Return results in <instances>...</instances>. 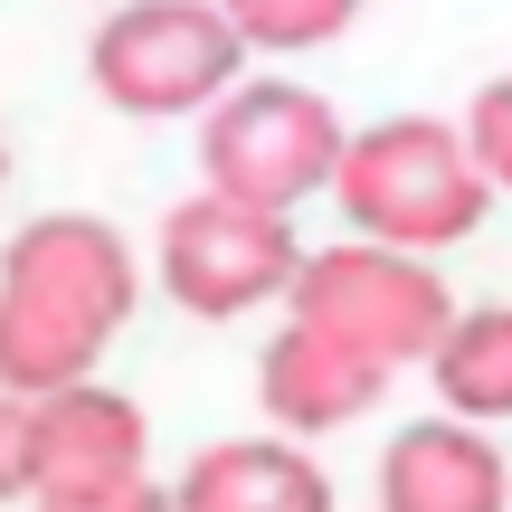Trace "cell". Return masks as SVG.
Here are the masks:
<instances>
[{
    "label": "cell",
    "mask_w": 512,
    "mask_h": 512,
    "mask_svg": "<svg viewBox=\"0 0 512 512\" xmlns=\"http://www.w3.org/2000/svg\"><path fill=\"white\" fill-rule=\"evenodd\" d=\"M342 133L351 124L332 114V95L294 86V76H238V86L200 114V190L294 219L304 200L332 190Z\"/></svg>",
    "instance_id": "3"
},
{
    "label": "cell",
    "mask_w": 512,
    "mask_h": 512,
    "mask_svg": "<svg viewBox=\"0 0 512 512\" xmlns=\"http://www.w3.org/2000/svg\"><path fill=\"white\" fill-rule=\"evenodd\" d=\"M332 209L351 219V238L399 247V256H446L465 238H484L494 190L465 162V133L446 114H389V124L342 133L332 162Z\"/></svg>",
    "instance_id": "1"
},
{
    "label": "cell",
    "mask_w": 512,
    "mask_h": 512,
    "mask_svg": "<svg viewBox=\"0 0 512 512\" xmlns=\"http://www.w3.org/2000/svg\"><path fill=\"white\" fill-rule=\"evenodd\" d=\"M0 503H29V408L0 399Z\"/></svg>",
    "instance_id": "16"
},
{
    "label": "cell",
    "mask_w": 512,
    "mask_h": 512,
    "mask_svg": "<svg viewBox=\"0 0 512 512\" xmlns=\"http://www.w3.org/2000/svg\"><path fill=\"white\" fill-rule=\"evenodd\" d=\"M294 256H304L294 219H275V209H238V200H219V190H190V200L162 219L152 275H162V294L181 313H200V323H238V313H256V304H285Z\"/></svg>",
    "instance_id": "5"
},
{
    "label": "cell",
    "mask_w": 512,
    "mask_h": 512,
    "mask_svg": "<svg viewBox=\"0 0 512 512\" xmlns=\"http://www.w3.org/2000/svg\"><path fill=\"white\" fill-rule=\"evenodd\" d=\"M0 294H19V304L57 313V323L95 332V342H114V332L133 323V304H143V256L114 219H86V209H48V219H29L10 247H0Z\"/></svg>",
    "instance_id": "6"
},
{
    "label": "cell",
    "mask_w": 512,
    "mask_h": 512,
    "mask_svg": "<svg viewBox=\"0 0 512 512\" xmlns=\"http://www.w3.org/2000/svg\"><path fill=\"white\" fill-rule=\"evenodd\" d=\"M0 190H10V143H0Z\"/></svg>",
    "instance_id": "17"
},
{
    "label": "cell",
    "mask_w": 512,
    "mask_h": 512,
    "mask_svg": "<svg viewBox=\"0 0 512 512\" xmlns=\"http://www.w3.org/2000/svg\"><path fill=\"white\" fill-rule=\"evenodd\" d=\"M389 380H399V370H380V361H361V351L323 342V332L294 323V313L266 332V351H256V408H266V418L285 427L294 446H304V437H342V427H361L370 408L389 399Z\"/></svg>",
    "instance_id": "8"
},
{
    "label": "cell",
    "mask_w": 512,
    "mask_h": 512,
    "mask_svg": "<svg viewBox=\"0 0 512 512\" xmlns=\"http://www.w3.org/2000/svg\"><path fill=\"white\" fill-rule=\"evenodd\" d=\"M95 361H105V342L76 323H57V313L19 304V294H0V399H48V389L67 380H95Z\"/></svg>",
    "instance_id": "12"
},
{
    "label": "cell",
    "mask_w": 512,
    "mask_h": 512,
    "mask_svg": "<svg viewBox=\"0 0 512 512\" xmlns=\"http://www.w3.org/2000/svg\"><path fill=\"white\" fill-rule=\"evenodd\" d=\"M152 475V418L114 380H67L29 399V494H86V484Z\"/></svg>",
    "instance_id": "7"
},
{
    "label": "cell",
    "mask_w": 512,
    "mask_h": 512,
    "mask_svg": "<svg viewBox=\"0 0 512 512\" xmlns=\"http://www.w3.org/2000/svg\"><path fill=\"white\" fill-rule=\"evenodd\" d=\"M171 512H332V475L294 437H219L181 465Z\"/></svg>",
    "instance_id": "10"
},
{
    "label": "cell",
    "mask_w": 512,
    "mask_h": 512,
    "mask_svg": "<svg viewBox=\"0 0 512 512\" xmlns=\"http://www.w3.org/2000/svg\"><path fill=\"white\" fill-rule=\"evenodd\" d=\"M456 133H465V162L484 171V190H494V200H512V76H494V86L465 105Z\"/></svg>",
    "instance_id": "14"
},
{
    "label": "cell",
    "mask_w": 512,
    "mask_h": 512,
    "mask_svg": "<svg viewBox=\"0 0 512 512\" xmlns=\"http://www.w3.org/2000/svg\"><path fill=\"white\" fill-rule=\"evenodd\" d=\"M427 380H437V418L512 427V304H456L427 342Z\"/></svg>",
    "instance_id": "11"
},
{
    "label": "cell",
    "mask_w": 512,
    "mask_h": 512,
    "mask_svg": "<svg viewBox=\"0 0 512 512\" xmlns=\"http://www.w3.org/2000/svg\"><path fill=\"white\" fill-rule=\"evenodd\" d=\"M29 512H171V484L124 475V484H86V494H29Z\"/></svg>",
    "instance_id": "15"
},
{
    "label": "cell",
    "mask_w": 512,
    "mask_h": 512,
    "mask_svg": "<svg viewBox=\"0 0 512 512\" xmlns=\"http://www.w3.org/2000/svg\"><path fill=\"white\" fill-rule=\"evenodd\" d=\"M285 313L313 323L323 342L380 361V370H408V361H427V342L446 332L456 294H446L437 256H399V247L342 238V247H304V256H294Z\"/></svg>",
    "instance_id": "4"
},
{
    "label": "cell",
    "mask_w": 512,
    "mask_h": 512,
    "mask_svg": "<svg viewBox=\"0 0 512 512\" xmlns=\"http://www.w3.org/2000/svg\"><path fill=\"white\" fill-rule=\"evenodd\" d=\"M219 19L238 29L247 57H304L323 38H342L361 19V0H219Z\"/></svg>",
    "instance_id": "13"
},
{
    "label": "cell",
    "mask_w": 512,
    "mask_h": 512,
    "mask_svg": "<svg viewBox=\"0 0 512 512\" xmlns=\"http://www.w3.org/2000/svg\"><path fill=\"white\" fill-rule=\"evenodd\" d=\"M380 512H512L503 437L465 418H418L380 446Z\"/></svg>",
    "instance_id": "9"
},
{
    "label": "cell",
    "mask_w": 512,
    "mask_h": 512,
    "mask_svg": "<svg viewBox=\"0 0 512 512\" xmlns=\"http://www.w3.org/2000/svg\"><path fill=\"white\" fill-rule=\"evenodd\" d=\"M238 76L247 48L219 19V0H124L86 38V86L133 124H200Z\"/></svg>",
    "instance_id": "2"
}]
</instances>
